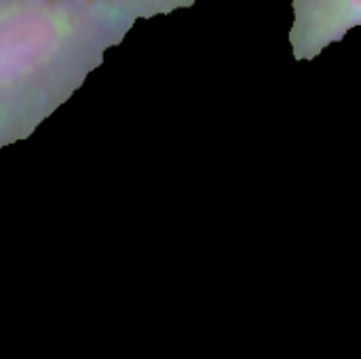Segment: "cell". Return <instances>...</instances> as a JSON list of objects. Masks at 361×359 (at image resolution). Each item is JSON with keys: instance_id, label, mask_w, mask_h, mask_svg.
I'll return each instance as SVG.
<instances>
[{"instance_id": "cell-2", "label": "cell", "mask_w": 361, "mask_h": 359, "mask_svg": "<svg viewBox=\"0 0 361 359\" xmlns=\"http://www.w3.org/2000/svg\"><path fill=\"white\" fill-rule=\"evenodd\" d=\"M290 47L296 61H313L324 49L361 28V0H290Z\"/></svg>"}, {"instance_id": "cell-1", "label": "cell", "mask_w": 361, "mask_h": 359, "mask_svg": "<svg viewBox=\"0 0 361 359\" xmlns=\"http://www.w3.org/2000/svg\"><path fill=\"white\" fill-rule=\"evenodd\" d=\"M133 23L68 0H0V150L66 104Z\"/></svg>"}, {"instance_id": "cell-3", "label": "cell", "mask_w": 361, "mask_h": 359, "mask_svg": "<svg viewBox=\"0 0 361 359\" xmlns=\"http://www.w3.org/2000/svg\"><path fill=\"white\" fill-rule=\"evenodd\" d=\"M68 2L116 11L137 21V19H150L157 15H169L180 8H190L197 0H68Z\"/></svg>"}]
</instances>
